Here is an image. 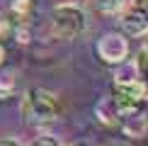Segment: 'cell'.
I'll use <instances>...</instances> for the list:
<instances>
[{"label": "cell", "instance_id": "5bb4252c", "mask_svg": "<svg viewBox=\"0 0 148 146\" xmlns=\"http://www.w3.org/2000/svg\"><path fill=\"white\" fill-rule=\"evenodd\" d=\"M5 56H8V54H5V46H3V44H0V66H3V63H5Z\"/></svg>", "mask_w": 148, "mask_h": 146}, {"label": "cell", "instance_id": "9a60e30c", "mask_svg": "<svg viewBox=\"0 0 148 146\" xmlns=\"http://www.w3.org/2000/svg\"><path fill=\"white\" fill-rule=\"evenodd\" d=\"M107 146H126V144H121V141H112V144H107Z\"/></svg>", "mask_w": 148, "mask_h": 146}, {"label": "cell", "instance_id": "52a82bcc", "mask_svg": "<svg viewBox=\"0 0 148 146\" xmlns=\"http://www.w3.org/2000/svg\"><path fill=\"white\" fill-rule=\"evenodd\" d=\"M95 114H97V119H100V124H104V127H119L121 124L119 114H116V110L112 105V97L102 100L100 105L95 107Z\"/></svg>", "mask_w": 148, "mask_h": 146}, {"label": "cell", "instance_id": "7a4b0ae2", "mask_svg": "<svg viewBox=\"0 0 148 146\" xmlns=\"http://www.w3.org/2000/svg\"><path fill=\"white\" fill-rule=\"evenodd\" d=\"M51 32L56 39H75L85 32V12L78 5H58L51 12Z\"/></svg>", "mask_w": 148, "mask_h": 146}, {"label": "cell", "instance_id": "8992f818", "mask_svg": "<svg viewBox=\"0 0 148 146\" xmlns=\"http://www.w3.org/2000/svg\"><path fill=\"white\" fill-rule=\"evenodd\" d=\"M121 129H124L126 136H134V139H143L146 136V132H148V117L143 112H138V114H134V117H126V119H121Z\"/></svg>", "mask_w": 148, "mask_h": 146}, {"label": "cell", "instance_id": "2e32d148", "mask_svg": "<svg viewBox=\"0 0 148 146\" xmlns=\"http://www.w3.org/2000/svg\"><path fill=\"white\" fill-rule=\"evenodd\" d=\"M75 146H88V144H75Z\"/></svg>", "mask_w": 148, "mask_h": 146}, {"label": "cell", "instance_id": "9c48e42d", "mask_svg": "<svg viewBox=\"0 0 148 146\" xmlns=\"http://www.w3.org/2000/svg\"><path fill=\"white\" fill-rule=\"evenodd\" d=\"M90 5L102 15H114L124 8V0H90Z\"/></svg>", "mask_w": 148, "mask_h": 146}, {"label": "cell", "instance_id": "5b68a950", "mask_svg": "<svg viewBox=\"0 0 148 146\" xmlns=\"http://www.w3.org/2000/svg\"><path fill=\"white\" fill-rule=\"evenodd\" d=\"M36 10V0H10V8H8V17L12 20V24H27L32 20Z\"/></svg>", "mask_w": 148, "mask_h": 146}, {"label": "cell", "instance_id": "277c9868", "mask_svg": "<svg viewBox=\"0 0 148 146\" xmlns=\"http://www.w3.org/2000/svg\"><path fill=\"white\" fill-rule=\"evenodd\" d=\"M121 27L131 36L148 34V0H134L121 15Z\"/></svg>", "mask_w": 148, "mask_h": 146}, {"label": "cell", "instance_id": "7c38bea8", "mask_svg": "<svg viewBox=\"0 0 148 146\" xmlns=\"http://www.w3.org/2000/svg\"><path fill=\"white\" fill-rule=\"evenodd\" d=\"M32 146H61L58 141H53V139H36Z\"/></svg>", "mask_w": 148, "mask_h": 146}, {"label": "cell", "instance_id": "8fae6325", "mask_svg": "<svg viewBox=\"0 0 148 146\" xmlns=\"http://www.w3.org/2000/svg\"><path fill=\"white\" fill-rule=\"evenodd\" d=\"M15 90V76L12 73H0V97H8Z\"/></svg>", "mask_w": 148, "mask_h": 146}, {"label": "cell", "instance_id": "3957f363", "mask_svg": "<svg viewBox=\"0 0 148 146\" xmlns=\"http://www.w3.org/2000/svg\"><path fill=\"white\" fill-rule=\"evenodd\" d=\"M97 54L104 63H124L129 56V41L124 34L109 32L97 41Z\"/></svg>", "mask_w": 148, "mask_h": 146}, {"label": "cell", "instance_id": "4fadbf2b", "mask_svg": "<svg viewBox=\"0 0 148 146\" xmlns=\"http://www.w3.org/2000/svg\"><path fill=\"white\" fill-rule=\"evenodd\" d=\"M0 146H22V144L12 141V139H0Z\"/></svg>", "mask_w": 148, "mask_h": 146}, {"label": "cell", "instance_id": "30bf717a", "mask_svg": "<svg viewBox=\"0 0 148 146\" xmlns=\"http://www.w3.org/2000/svg\"><path fill=\"white\" fill-rule=\"evenodd\" d=\"M136 78H141V76H138V71H136V66H124V68L116 73V81H114V85L131 83V81H136Z\"/></svg>", "mask_w": 148, "mask_h": 146}, {"label": "cell", "instance_id": "6da1fadb", "mask_svg": "<svg viewBox=\"0 0 148 146\" xmlns=\"http://www.w3.org/2000/svg\"><path fill=\"white\" fill-rule=\"evenodd\" d=\"M22 114H24V119L36 122V124L53 122L61 114L58 97L53 93H49L46 88H29L22 100Z\"/></svg>", "mask_w": 148, "mask_h": 146}, {"label": "cell", "instance_id": "ba28073f", "mask_svg": "<svg viewBox=\"0 0 148 146\" xmlns=\"http://www.w3.org/2000/svg\"><path fill=\"white\" fill-rule=\"evenodd\" d=\"M116 90H121V93L131 95L134 100H141V102H148V83L143 78H136V81L131 83H124V85H114Z\"/></svg>", "mask_w": 148, "mask_h": 146}]
</instances>
